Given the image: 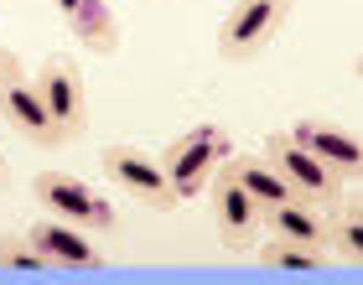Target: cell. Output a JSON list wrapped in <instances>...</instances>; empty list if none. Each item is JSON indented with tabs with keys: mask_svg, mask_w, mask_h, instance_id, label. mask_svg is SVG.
<instances>
[{
	"mask_svg": "<svg viewBox=\"0 0 363 285\" xmlns=\"http://www.w3.org/2000/svg\"><path fill=\"white\" fill-rule=\"evenodd\" d=\"M31 197H37L52 218L73 223V228H89V233H114V228H120V208H114L99 187H89L84 177L42 172L37 181H31Z\"/></svg>",
	"mask_w": 363,
	"mask_h": 285,
	"instance_id": "1",
	"label": "cell"
},
{
	"mask_svg": "<svg viewBox=\"0 0 363 285\" xmlns=\"http://www.w3.org/2000/svg\"><path fill=\"white\" fill-rule=\"evenodd\" d=\"M223 161H228V135H223V125H192L187 135H177V140L167 145V156H161L177 203H187V197L203 192L208 177L218 172Z\"/></svg>",
	"mask_w": 363,
	"mask_h": 285,
	"instance_id": "2",
	"label": "cell"
},
{
	"mask_svg": "<svg viewBox=\"0 0 363 285\" xmlns=\"http://www.w3.org/2000/svg\"><path fill=\"white\" fill-rule=\"evenodd\" d=\"M291 6L296 0H239L218 26V57L223 62H255L280 37V26L291 21Z\"/></svg>",
	"mask_w": 363,
	"mask_h": 285,
	"instance_id": "3",
	"label": "cell"
},
{
	"mask_svg": "<svg viewBox=\"0 0 363 285\" xmlns=\"http://www.w3.org/2000/svg\"><path fill=\"white\" fill-rule=\"evenodd\" d=\"M265 161L280 172V181H286V187L301 197V203L322 208V213H333V208L342 203V177L327 172V166L311 156L301 140H291V130H280V135L265 140Z\"/></svg>",
	"mask_w": 363,
	"mask_h": 285,
	"instance_id": "4",
	"label": "cell"
},
{
	"mask_svg": "<svg viewBox=\"0 0 363 285\" xmlns=\"http://www.w3.org/2000/svg\"><path fill=\"white\" fill-rule=\"evenodd\" d=\"M99 166H104V177L125 197H135L140 208H156V213L177 208V192H172V181H167V166H161V156H151V150H140V145H104Z\"/></svg>",
	"mask_w": 363,
	"mask_h": 285,
	"instance_id": "5",
	"label": "cell"
},
{
	"mask_svg": "<svg viewBox=\"0 0 363 285\" xmlns=\"http://www.w3.org/2000/svg\"><path fill=\"white\" fill-rule=\"evenodd\" d=\"M208 208H213V228H218L223 249H250V244L259 239V203L239 187V177L228 172V161L213 172Z\"/></svg>",
	"mask_w": 363,
	"mask_h": 285,
	"instance_id": "6",
	"label": "cell"
},
{
	"mask_svg": "<svg viewBox=\"0 0 363 285\" xmlns=\"http://www.w3.org/2000/svg\"><path fill=\"white\" fill-rule=\"evenodd\" d=\"M37 94H42V104H47V114H52L62 140H78L89 130V94H84V78H78V68L68 57H52L42 68Z\"/></svg>",
	"mask_w": 363,
	"mask_h": 285,
	"instance_id": "7",
	"label": "cell"
},
{
	"mask_svg": "<svg viewBox=\"0 0 363 285\" xmlns=\"http://www.w3.org/2000/svg\"><path fill=\"white\" fill-rule=\"evenodd\" d=\"M0 120H6L21 140L42 145V150L62 145L57 125H52V114H47L42 94H37V83H26V78H16V83H6V89H0Z\"/></svg>",
	"mask_w": 363,
	"mask_h": 285,
	"instance_id": "8",
	"label": "cell"
},
{
	"mask_svg": "<svg viewBox=\"0 0 363 285\" xmlns=\"http://www.w3.org/2000/svg\"><path fill=\"white\" fill-rule=\"evenodd\" d=\"M291 140H301L311 156H317L333 177H342V181H353L358 166H363V150H358V140H353V130H342V125L301 120V125H291Z\"/></svg>",
	"mask_w": 363,
	"mask_h": 285,
	"instance_id": "9",
	"label": "cell"
},
{
	"mask_svg": "<svg viewBox=\"0 0 363 285\" xmlns=\"http://www.w3.org/2000/svg\"><path fill=\"white\" fill-rule=\"evenodd\" d=\"M26 233H31V244H37L47 259H52V264H68V270H94V264L104 259V255L94 249L89 228H73V223H62V218H52V213L37 218Z\"/></svg>",
	"mask_w": 363,
	"mask_h": 285,
	"instance_id": "10",
	"label": "cell"
},
{
	"mask_svg": "<svg viewBox=\"0 0 363 285\" xmlns=\"http://www.w3.org/2000/svg\"><path fill=\"white\" fill-rule=\"evenodd\" d=\"M259 223H265L275 239H291V244H306V249H322L327 244V213L311 208V203H280V208H259Z\"/></svg>",
	"mask_w": 363,
	"mask_h": 285,
	"instance_id": "11",
	"label": "cell"
},
{
	"mask_svg": "<svg viewBox=\"0 0 363 285\" xmlns=\"http://www.w3.org/2000/svg\"><path fill=\"white\" fill-rule=\"evenodd\" d=\"M68 26H73V37L84 42L89 52H99V57H109L114 47H120V21H114L109 0H78L73 16H68Z\"/></svg>",
	"mask_w": 363,
	"mask_h": 285,
	"instance_id": "12",
	"label": "cell"
},
{
	"mask_svg": "<svg viewBox=\"0 0 363 285\" xmlns=\"http://www.w3.org/2000/svg\"><path fill=\"white\" fill-rule=\"evenodd\" d=\"M228 172L239 177V187L250 192L259 208H280V203H296V192L286 187V181H280V172H275V166H270L265 156H239V161L228 156Z\"/></svg>",
	"mask_w": 363,
	"mask_h": 285,
	"instance_id": "13",
	"label": "cell"
},
{
	"mask_svg": "<svg viewBox=\"0 0 363 285\" xmlns=\"http://www.w3.org/2000/svg\"><path fill=\"white\" fill-rule=\"evenodd\" d=\"M322 249H333L342 264H358V259H363V223H358V208L337 203L333 213H327V244H322Z\"/></svg>",
	"mask_w": 363,
	"mask_h": 285,
	"instance_id": "14",
	"label": "cell"
},
{
	"mask_svg": "<svg viewBox=\"0 0 363 285\" xmlns=\"http://www.w3.org/2000/svg\"><path fill=\"white\" fill-rule=\"evenodd\" d=\"M259 259H265L270 270H291V275H317L322 264H327V259H322V249H306V244L275 239V233H270L265 244H259Z\"/></svg>",
	"mask_w": 363,
	"mask_h": 285,
	"instance_id": "15",
	"label": "cell"
},
{
	"mask_svg": "<svg viewBox=\"0 0 363 285\" xmlns=\"http://www.w3.org/2000/svg\"><path fill=\"white\" fill-rule=\"evenodd\" d=\"M0 270H16V275H47L52 259L31 244V233H0Z\"/></svg>",
	"mask_w": 363,
	"mask_h": 285,
	"instance_id": "16",
	"label": "cell"
},
{
	"mask_svg": "<svg viewBox=\"0 0 363 285\" xmlns=\"http://www.w3.org/2000/svg\"><path fill=\"white\" fill-rule=\"evenodd\" d=\"M16 78H26V73H21V57H16L11 47H0V89H6V83H16Z\"/></svg>",
	"mask_w": 363,
	"mask_h": 285,
	"instance_id": "17",
	"label": "cell"
},
{
	"mask_svg": "<svg viewBox=\"0 0 363 285\" xmlns=\"http://www.w3.org/2000/svg\"><path fill=\"white\" fill-rule=\"evenodd\" d=\"M73 6H78V0H57V11H62V16H73Z\"/></svg>",
	"mask_w": 363,
	"mask_h": 285,
	"instance_id": "18",
	"label": "cell"
},
{
	"mask_svg": "<svg viewBox=\"0 0 363 285\" xmlns=\"http://www.w3.org/2000/svg\"><path fill=\"white\" fill-rule=\"evenodd\" d=\"M6 177H11V166H6V156H0V187H6Z\"/></svg>",
	"mask_w": 363,
	"mask_h": 285,
	"instance_id": "19",
	"label": "cell"
}]
</instances>
